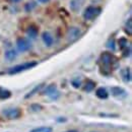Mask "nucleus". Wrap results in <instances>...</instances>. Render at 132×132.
<instances>
[{"label": "nucleus", "mask_w": 132, "mask_h": 132, "mask_svg": "<svg viewBox=\"0 0 132 132\" xmlns=\"http://www.w3.org/2000/svg\"><path fill=\"white\" fill-rule=\"evenodd\" d=\"M50 0H38V2H40V3H48Z\"/></svg>", "instance_id": "obj_26"}, {"label": "nucleus", "mask_w": 132, "mask_h": 132, "mask_svg": "<svg viewBox=\"0 0 132 132\" xmlns=\"http://www.w3.org/2000/svg\"><path fill=\"white\" fill-rule=\"evenodd\" d=\"M106 47L108 49H110L111 51H115L116 50V42H115V39L114 38H110L107 43H106Z\"/></svg>", "instance_id": "obj_18"}, {"label": "nucleus", "mask_w": 132, "mask_h": 132, "mask_svg": "<svg viewBox=\"0 0 132 132\" xmlns=\"http://www.w3.org/2000/svg\"><path fill=\"white\" fill-rule=\"evenodd\" d=\"M11 97V92L0 86V100H7Z\"/></svg>", "instance_id": "obj_16"}, {"label": "nucleus", "mask_w": 132, "mask_h": 132, "mask_svg": "<svg viewBox=\"0 0 132 132\" xmlns=\"http://www.w3.org/2000/svg\"><path fill=\"white\" fill-rule=\"evenodd\" d=\"M80 36H81V31H80V29H78L76 27H71V28H69L67 30L66 38H67L68 42H74Z\"/></svg>", "instance_id": "obj_4"}, {"label": "nucleus", "mask_w": 132, "mask_h": 132, "mask_svg": "<svg viewBox=\"0 0 132 132\" xmlns=\"http://www.w3.org/2000/svg\"><path fill=\"white\" fill-rule=\"evenodd\" d=\"M38 33H39V30H38V28L36 27V26H30L28 29H27V31H26V34H27V36H28V38H30V39H32V40H35L37 37H38Z\"/></svg>", "instance_id": "obj_10"}, {"label": "nucleus", "mask_w": 132, "mask_h": 132, "mask_svg": "<svg viewBox=\"0 0 132 132\" xmlns=\"http://www.w3.org/2000/svg\"><path fill=\"white\" fill-rule=\"evenodd\" d=\"M9 1H11V2H19V1H21V0H9Z\"/></svg>", "instance_id": "obj_27"}, {"label": "nucleus", "mask_w": 132, "mask_h": 132, "mask_svg": "<svg viewBox=\"0 0 132 132\" xmlns=\"http://www.w3.org/2000/svg\"><path fill=\"white\" fill-rule=\"evenodd\" d=\"M44 95L48 96L51 100H57L58 98H59V96H60L59 92L57 90V86H56L55 83L50 84V85H48V86L45 88V90H44Z\"/></svg>", "instance_id": "obj_6"}, {"label": "nucleus", "mask_w": 132, "mask_h": 132, "mask_svg": "<svg viewBox=\"0 0 132 132\" xmlns=\"http://www.w3.org/2000/svg\"><path fill=\"white\" fill-rule=\"evenodd\" d=\"M96 96L101 100H106L109 98V93L105 87H99L96 90Z\"/></svg>", "instance_id": "obj_12"}, {"label": "nucleus", "mask_w": 132, "mask_h": 132, "mask_svg": "<svg viewBox=\"0 0 132 132\" xmlns=\"http://www.w3.org/2000/svg\"><path fill=\"white\" fill-rule=\"evenodd\" d=\"M3 115L8 119H17L21 116V111L18 108H10L3 111Z\"/></svg>", "instance_id": "obj_8"}, {"label": "nucleus", "mask_w": 132, "mask_h": 132, "mask_svg": "<svg viewBox=\"0 0 132 132\" xmlns=\"http://www.w3.org/2000/svg\"><path fill=\"white\" fill-rule=\"evenodd\" d=\"M118 45H119V48L121 50H124L126 47H128V41L126 38H120L119 41H118Z\"/></svg>", "instance_id": "obj_20"}, {"label": "nucleus", "mask_w": 132, "mask_h": 132, "mask_svg": "<svg viewBox=\"0 0 132 132\" xmlns=\"http://www.w3.org/2000/svg\"><path fill=\"white\" fill-rule=\"evenodd\" d=\"M16 47L19 52H27L32 48V43L26 38H18L16 40Z\"/></svg>", "instance_id": "obj_5"}, {"label": "nucleus", "mask_w": 132, "mask_h": 132, "mask_svg": "<svg viewBox=\"0 0 132 132\" xmlns=\"http://www.w3.org/2000/svg\"><path fill=\"white\" fill-rule=\"evenodd\" d=\"M99 62L101 64V68L103 69L104 74H109L111 72V69L115 68L118 64L117 58L110 52L102 53L101 56H100Z\"/></svg>", "instance_id": "obj_1"}, {"label": "nucleus", "mask_w": 132, "mask_h": 132, "mask_svg": "<svg viewBox=\"0 0 132 132\" xmlns=\"http://www.w3.org/2000/svg\"><path fill=\"white\" fill-rule=\"evenodd\" d=\"M102 13V8L98 6H87L82 13V16L85 20H94Z\"/></svg>", "instance_id": "obj_3"}, {"label": "nucleus", "mask_w": 132, "mask_h": 132, "mask_svg": "<svg viewBox=\"0 0 132 132\" xmlns=\"http://www.w3.org/2000/svg\"><path fill=\"white\" fill-rule=\"evenodd\" d=\"M31 132H52V128L51 127H38L36 129H33Z\"/></svg>", "instance_id": "obj_21"}, {"label": "nucleus", "mask_w": 132, "mask_h": 132, "mask_svg": "<svg viewBox=\"0 0 132 132\" xmlns=\"http://www.w3.org/2000/svg\"><path fill=\"white\" fill-rule=\"evenodd\" d=\"M121 75H122V78H123V81L124 82L131 81V71H130V68L129 67L123 69L121 71Z\"/></svg>", "instance_id": "obj_13"}, {"label": "nucleus", "mask_w": 132, "mask_h": 132, "mask_svg": "<svg viewBox=\"0 0 132 132\" xmlns=\"http://www.w3.org/2000/svg\"><path fill=\"white\" fill-rule=\"evenodd\" d=\"M42 40H43L44 44L47 47H51L53 45V42H54L53 37H52V35L49 32H44V33L42 34Z\"/></svg>", "instance_id": "obj_11"}, {"label": "nucleus", "mask_w": 132, "mask_h": 132, "mask_svg": "<svg viewBox=\"0 0 132 132\" xmlns=\"http://www.w3.org/2000/svg\"><path fill=\"white\" fill-rule=\"evenodd\" d=\"M38 65V62L36 61H30V62H24L22 64H17V65L11 67L9 70H8V74L12 75V74H17V73H20L22 71H26V70H29V69H32L34 67Z\"/></svg>", "instance_id": "obj_2"}, {"label": "nucleus", "mask_w": 132, "mask_h": 132, "mask_svg": "<svg viewBox=\"0 0 132 132\" xmlns=\"http://www.w3.org/2000/svg\"><path fill=\"white\" fill-rule=\"evenodd\" d=\"M110 92H111V95H112L114 98L119 99V100L125 99V98L128 96L127 92H126L123 87H121V86H112L111 89H110Z\"/></svg>", "instance_id": "obj_7"}, {"label": "nucleus", "mask_w": 132, "mask_h": 132, "mask_svg": "<svg viewBox=\"0 0 132 132\" xmlns=\"http://www.w3.org/2000/svg\"><path fill=\"white\" fill-rule=\"evenodd\" d=\"M44 86V83H41V84H38V85H36L35 87H34L33 89L30 92V93H28L27 95H26V97H24V99H29V98H32L34 95H36L38 92H40L41 90V88Z\"/></svg>", "instance_id": "obj_15"}, {"label": "nucleus", "mask_w": 132, "mask_h": 132, "mask_svg": "<svg viewBox=\"0 0 132 132\" xmlns=\"http://www.w3.org/2000/svg\"><path fill=\"white\" fill-rule=\"evenodd\" d=\"M71 84L74 88H79L80 85H81V80L79 78H74V79L71 80Z\"/></svg>", "instance_id": "obj_23"}, {"label": "nucleus", "mask_w": 132, "mask_h": 132, "mask_svg": "<svg viewBox=\"0 0 132 132\" xmlns=\"http://www.w3.org/2000/svg\"><path fill=\"white\" fill-rule=\"evenodd\" d=\"M95 87H96V82H95V81H93V80H90V79L86 80L85 85H84V90H85L86 93H90L92 90H94Z\"/></svg>", "instance_id": "obj_17"}, {"label": "nucleus", "mask_w": 132, "mask_h": 132, "mask_svg": "<svg viewBox=\"0 0 132 132\" xmlns=\"http://www.w3.org/2000/svg\"><path fill=\"white\" fill-rule=\"evenodd\" d=\"M36 5H37V3L36 2H29V3H27L26 5H24V10L26 11H32L34 8L36 7Z\"/></svg>", "instance_id": "obj_22"}, {"label": "nucleus", "mask_w": 132, "mask_h": 132, "mask_svg": "<svg viewBox=\"0 0 132 132\" xmlns=\"http://www.w3.org/2000/svg\"><path fill=\"white\" fill-rule=\"evenodd\" d=\"M5 58H6V60H8V61H13L15 58L17 57V52L15 50H8V51H6L5 52Z\"/></svg>", "instance_id": "obj_14"}, {"label": "nucleus", "mask_w": 132, "mask_h": 132, "mask_svg": "<svg viewBox=\"0 0 132 132\" xmlns=\"http://www.w3.org/2000/svg\"><path fill=\"white\" fill-rule=\"evenodd\" d=\"M130 54H131V47L130 46L126 47L125 49L123 50V57H129Z\"/></svg>", "instance_id": "obj_24"}, {"label": "nucleus", "mask_w": 132, "mask_h": 132, "mask_svg": "<svg viewBox=\"0 0 132 132\" xmlns=\"http://www.w3.org/2000/svg\"><path fill=\"white\" fill-rule=\"evenodd\" d=\"M32 108L34 109V111H38V110H41L42 109V107L40 105H33Z\"/></svg>", "instance_id": "obj_25"}, {"label": "nucleus", "mask_w": 132, "mask_h": 132, "mask_svg": "<svg viewBox=\"0 0 132 132\" xmlns=\"http://www.w3.org/2000/svg\"><path fill=\"white\" fill-rule=\"evenodd\" d=\"M66 132H77L76 130H69V131H66Z\"/></svg>", "instance_id": "obj_28"}, {"label": "nucleus", "mask_w": 132, "mask_h": 132, "mask_svg": "<svg viewBox=\"0 0 132 132\" xmlns=\"http://www.w3.org/2000/svg\"><path fill=\"white\" fill-rule=\"evenodd\" d=\"M125 32L128 34V36H131L132 34V19L129 17L125 23Z\"/></svg>", "instance_id": "obj_19"}, {"label": "nucleus", "mask_w": 132, "mask_h": 132, "mask_svg": "<svg viewBox=\"0 0 132 132\" xmlns=\"http://www.w3.org/2000/svg\"><path fill=\"white\" fill-rule=\"evenodd\" d=\"M83 3H84V0H70V3H69L70 9L73 12H77L81 9Z\"/></svg>", "instance_id": "obj_9"}]
</instances>
